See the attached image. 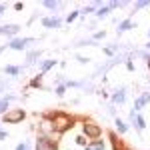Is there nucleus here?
I'll return each instance as SVG.
<instances>
[{
  "instance_id": "obj_30",
  "label": "nucleus",
  "mask_w": 150,
  "mask_h": 150,
  "mask_svg": "<svg viewBox=\"0 0 150 150\" xmlns=\"http://www.w3.org/2000/svg\"><path fill=\"white\" fill-rule=\"evenodd\" d=\"M124 66H126V70H128V72H134V70H136V64H134V62H132V58H130V60H126V62H124Z\"/></svg>"
},
{
  "instance_id": "obj_28",
  "label": "nucleus",
  "mask_w": 150,
  "mask_h": 150,
  "mask_svg": "<svg viewBox=\"0 0 150 150\" xmlns=\"http://www.w3.org/2000/svg\"><path fill=\"white\" fill-rule=\"evenodd\" d=\"M102 38H106V30H96V32H92L94 42H98V40H102Z\"/></svg>"
},
{
  "instance_id": "obj_2",
  "label": "nucleus",
  "mask_w": 150,
  "mask_h": 150,
  "mask_svg": "<svg viewBox=\"0 0 150 150\" xmlns=\"http://www.w3.org/2000/svg\"><path fill=\"white\" fill-rule=\"evenodd\" d=\"M36 128H38V134H40V136H48V138L60 140V134L54 130V122H52V116H50V112H46V114H40Z\"/></svg>"
},
{
  "instance_id": "obj_35",
  "label": "nucleus",
  "mask_w": 150,
  "mask_h": 150,
  "mask_svg": "<svg viewBox=\"0 0 150 150\" xmlns=\"http://www.w3.org/2000/svg\"><path fill=\"white\" fill-rule=\"evenodd\" d=\"M6 8H8V6H6V4H2V2H0V16H2V14H4V12H6Z\"/></svg>"
},
{
  "instance_id": "obj_5",
  "label": "nucleus",
  "mask_w": 150,
  "mask_h": 150,
  "mask_svg": "<svg viewBox=\"0 0 150 150\" xmlns=\"http://www.w3.org/2000/svg\"><path fill=\"white\" fill-rule=\"evenodd\" d=\"M26 120V110L24 108H10L6 114L2 116L4 124H22Z\"/></svg>"
},
{
  "instance_id": "obj_41",
  "label": "nucleus",
  "mask_w": 150,
  "mask_h": 150,
  "mask_svg": "<svg viewBox=\"0 0 150 150\" xmlns=\"http://www.w3.org/2000/svg\"><path fill=\"white\" fill-rule=\"evenodd\" d=\"M148 40H150V28H148Z\"/></svg>"
},
{
  "instance_id": "obj_13",
  "label": "nucleus",
  "mask_w": 150,
  "mask_h": 150,
  "mask_svg": "<svg viewBox=\"0 0 150 150\" xmlns=\"http://www.w3.org/2000/svg\"><path fill=\"white\" fill-rule=\"evenodd\" d=\"M42 6L48 12H52V16H58V10L66 6V2H56V0H42Z\"/></svg>"
},
{
  "instance_id": "obj_4",
  "label": "nucleus",
  "mask_w": 150,
  "mask_h": 150,
  "mask_svg": "<svg viewBox=\"0 0 150 150\" xmlns=\"http://www.w3.org/2000/svg\"><path fill=\"white\" fill-rule=\"evenodd\" d=\"M34 42H38V40L36 38H30V36H16V38H10L8 40L6 46L10 48V50H16V52H28Z\"/></svg>"
},
{
  "instance_id": "obj_21",
  "label": "nucleus",
  "mask_w": 150,
  "mask_h": 150,
  "mask_svg": "<svg viewBox=\"0 0 150 150\" xmlns=\"http://www.w3.org/2000/svg\"><path fill=\"white\" fill-rule=\"evenodd\" d=\"M78 16H80V10H70L68 14L64 16V22H66V24H72L76 18H78Z\"/></svg>"
},
{
  "instance_id": "obj_26",
  "label": "nucleus",
  "mask_w": 150,
  "mask_h": 150,
  "mask_svg": "<svg viewBox=\"0 0 150 150\" xmlns=\"http://www.w3.org/2000/svg\"><path fill=\"white\" fill-rule=\"evenodd\" d=\"M66 90H68V88H66L64 84H58V86H54V94H56L58 98H64V94H66Z\"/></svg>"
},
{
  "instance_id": "obj_11",
  "label": "nucleus",
  "mask_w": 150,
  "mask_h": 150,
  "mask_svg": "<svg viewBox=\"0 0 150 150\" xmlns=\"http://www.w3.org/2000/svg\"><path fill=\"white\" fill-rule=\"evenodd\" d=\"M110 102L114 104V106H122V104H126V86L114 88L112 94H110Z\"/></svg>"
},
{
  "instance_id": "obj_24",
  "label": "nucleus",
  "mask_w": 150,
  "mask_h": 150,
  "mask_svg": "<svg viewBox=\"0 0 150 150\" xmlns=\"http://www.w3.org/2000/svg\"><path fill=\"white\" fill-rule=\"evenodd\" d=\"M74 142H76V144H78V146H82V148H86V146H88V144H90V140L86 138V136H84V134H78V136H76V138H74Z\"/></svg>"
},
{
  "instance_id": "obj_38",
  "label": "nucleus",
  "mask_w": 150,
  "mask_h": 150,
  "mask_svg": "<svg viewBox=\"0 0 150 150\" xmlns=\"http://www.w3.org/2000/svg\"><path fill=\"white\" fill-rule=\"evenodd\" d=\"M84 150H96V148H92V146H90V144H88V146H86V148Z\"/></svg>"
},
{
  "instance_id": "obj_1",
  "label": "nucleus",
  "mask_w": 150,
  "mask_h": 150,
  "mask_svg": "<svg viewBox=\"0 0 150 150\" xmlns=\"http://www.w3.org/2000/svg\"><path fill=\"white\" fill-rule=\"evenodd\" d=\"M50 116H52V122H54V130L60 136L66 134L68 130H72L76 124V118L70 112H64V110H54V112H50Z\"/></svg>"
},
{
  "instance_id": "obj_18",
  "label": "nucleus",
  "mask_w": 150,
  "mask_h": 150,
  "mask_svg": "<svg viewBox=\"0 0 150 150\" xmlns=\"http://www.w3.org/2000/svg\"><path fill=\"white\" fill-rule=\"evenodd\" d=\"M24 66H16V64H6L4 68H2V72L6 74V76H18V74H22L24 72Z\"/></svg>"
},
{
  "instance_id": "obj_32",
  "label": "nucleus",
  "mask_w": 150,
  "mask_h": 150,
  "mask_svg": "<svg viewBox=\"0 0 150 150\" xmlns=\"http://www.w3.org/2000/svg\"><path fill=\"white\" fill-rule=\"evenodd\" d=\"M108 8L114 12L116 8H120V0H112V2H108Z\"/></svg>"
},
{
  "instance_id": "obj_6",
  "label": "nucleus",
  "mask_w": 150,
  "mask_h": 150,
  "mask_svg": "<svg viewBox=\"0 0 150 150\" xmlns=\"http://www.w3.org/2000/svg\"><path fill=\"white\" fill-rule=\"evenodd\" d=\"M128 126H132L136 132H144L146 130V118L140 114V112H134L132 108H130V112H128Z\"/></svg>"
},
{
  "instance_id": "obj_40",
  "label": "nucleus",
  "mask_w": 150,
  "mask_h": 150,
  "mask_svg": "<svg viewBox=\"0 0 150 150\" xmlns=\"http://www.w3.org/2000/svg\"><path fill=\"white\" fill-rule=\"evenodd\" d=\"M122 150H134V148H132V146H124Z\"/></svg>"
},
{
  "instance_id": "obj_37",
  "label": "nucleus",
  "mask_w": 150,
  "mask_h": 150,
  "mask_svg": "<svg viewBox=\"0 0 150 150\" xmlns=\"http://www.w3.org/2000/svg\"><path fill=\"white\" fill-rule=\"evenodd\" d=\"M6 48H8V46H6V44H4V46H0V54H2V52H4Z\"/></svg>"
},
{
  "instance_id": "obj_27",
  "label": "nucleus",
  "mask_w": 150,
  "mask_h": 150,
  "mask_svg": "<svg viewBox=\"0 0 150 150\" xmlns=\"http://www.w3.org/2000/svg\"><path fill=\"white\" fill-rule=\"evenodd\" d=\"M90 146H92V148H96V150H104V148H106V144H104V140H102V138L92 140V142H90Z\"/></svg>"
},
{
  "instance_id": "obj_12",
  "label": "nucleus",
  "mask_w": 150,
  "mask_h": 150,
  "mask_svg": "<svg viewBox=\"0 0 150 150\" xmlns=\"http://www.w3.org/2000/svg\"><path fill=\"white\" fill-rule=\"evenodd\" d=\"M40 56H42V50H38V48H30L28 52H26V62H24V68H30V66H34L40 62Z\"/></svg>"
},
{
  "instance_id": "obj_8",
  "label": "nucleus",
  "mask_w": 150,
  "mask_h": 150,
  "mask_svg": "<svg viewBox=\"0 0 150 150\" xmlns=\"http://www.w3.org/2000/svg\"><path fill=\"white\" fill-rule=\"evenodd\" d=\"M40 24L46 28V30H58V28H62V24H64V18L62 16H42L40 18Z\"/></svg>"
},
{
  "instance_id": "obj_22",
  "label": "nucleus",
  "mask_w": 150,
  "mask_h": 150,
  "mask_svg": "<svg viewBox=\"0 0 150 150\" xmlns=\"http://www.w3.org/2000/svg\"><path fill=\"white\" fill-rule=\"evenodd\" d=\"M8 110H10V100H6V98L2 96V98H0V116H4Z\"/></svg>"
},
{
  "instance_id": "obj_25",
  "label": "nucleus",
  "mask_w": 150,
  "mask_h": 150,
  "mask_svg": "<svg viewBox=\"0 0 150 150\" xmlns=\"http://www.w3.org/2000/svg\"><path fill=\"white\" fill-rule=\"evenodd\" d=\"M142 8H150V0H138V2H134V10H142Z\"/></svg>"
},
{
  "instance_id": "obj_39",
  "label": "nucleus",
  "mask_w": 150,
  "mask_h": 150,
  "mask_svg": "<svg viewBox=\"0 0 150 150\" xmlns=\"http://www.w3.org/2000/svg\"><path fill=\"white\" fill-rule=\"evenodd\" d=\"M146 66H148V72H150V58L146 60Z\"/></svg>"
},
{
  "instance_id": "obj_33",
  "label": "nucleus",
  "mask_w": 150,
  "mask_h": 150,
  "mask_svg": "<svg viewBox=\"0 0 150 150\" xmlns=\"http://www.w3.org/2000/svg\"><path fill=\"white\" fill-rule=\"evenodd\" d=\"M14 10H16V12H22L24 10V2H14Z\"/></svg>"
},
{
  "instance_id": "obj_9",
  "label": "nucleus",
  "mask_w": 150,
  "mask_h": 150,
  "mask_svg": "<svg viewBox=\"0 0 150 150\" xmlns=\"http://www.w3.org/2000/svg\"><path fill=\"white\" fill-rule=\"evenodd\" d=\"M150 104V90H144V92H140L136 98H134V104H132V110L134 112H142L146 106Z\"/></svg>"
},
{
  "instance_id": "obj_19",
  "label": "nucleus",
  "mask_w": 150,
  "mask_h": 150,
  "mask_svg": "<svg viewBox=\"0 0 150 150\" xmlns=\"http://www.w3.org/2000/svg\"><path fill=\"white\" fill-rule=\"evenodd\" d=\"M110 14H112V10L108 8V4H102V6H98V10H96V14H94V18H96V20H106Z\"/></svg>"
},
{
  "instance_id": "obj_15",
  "label": "nucleus",
  "mask_w": 150,
  "mask_h": 150,
  "mask_svg": "<svg viewBox=\"0 0 150 150\" xmlns=\"http://www.w3.org/2000/svg\"><path fill=\"white\" fill-rule=\"evenodd\" d=\"M56 64H58L56 58H44V60H40V62H38V68H40V72H42V74H46L48 70H52Z\"/></svg>"
},
{
  "instance_id": "obj_31",
  "label": "nucleus",
  "mask_w": 150,
  "mask_h": 150,
  "mask_svg": "<svg viewBox=\"0 0 150 150\" xmlns=\"http://www.w3.org/2000/svg\"><path fill=\"white\" fill-rule=\"evenodd\" d=\"M102 52L106 54V56H110V58H114V56H116V52H114V50H112L110 46H104V48H102Z\"/></svg>"
},
{
  "instance_id": "obj_23",
  "label": "nucleus",
  "mask_w": 150,
  "mask_h": 150,
  "mask_svg": "<svg viewBox=\"0 0 150 150\" xmlns=\"http://www.w3.org/2000/svg\"><path fill=\"white\" fill-rule=\"evenodd\" d=\"M104 110H106V114H108V116H112V118H116V116H118V108H116V106H114L112 102H108V104H106V108H104Z\"/></svg>"
},
{
  "instance_id": "obj_20",
  "label": "nucleus",
  "mask_w": 150,
  "mask_h": 150,
  "mask_svg": "<svg viewBox=\"0 0 150 150\" xmlns=\"http://www.w3.org/2000/svg\"><path fill=\"white\" fill-rule=\"evenodd\" d=\"M110 140H112V148H114V150H122L124 146H126V144H122V140L118 138V134H116V132L110 134Z\"/></svg>"
},
{
  "instance_id": "obj_3",
  "label": "nucleus",
  "mask_w": 150,
  "mask_h": 150,
  "mask_svg": "<svg viewBox=\"0 0 150 150\" xmlns=\"http://www.w3.org/2000/svg\"><path fill=\"white\" fill-rule=\"evenodd\" d=\"M82 134L90 142L102 138V124H98L96 120H90V118H84L82 120Z\"/></svg>"
},
{
  "instance_id": "obj_7",
  "label": "nucleus",
  "mask_w": 150,
  "mask_h": 150,
  "mask_svg": "<svg viewBox=\"0 0 150 150\" xmlns=\"http://www.w3.org/2000/svg\"><path fill=\"white\" fill-rule=\"evenodd\" d=\"M34 150H60V148H58V140L38 134L36 136V142H34Z\"/></svg>"
},
{
  "instance_id": "obj_17",
  "label": "nucleus",
  "mask_w": 150,
  "mask_h": 150,
  "mask_svg": "<svg viewBox=\"0 0 150 150\" xmlns=\"http://www.w3.org/2000/svg\"><path fill=\"white\" fill-rule=\"evenodd\" d=\"M42 80H44V74H42V72H38V74H34V76L30 78V82H28V86H26V88H38V90H42V88H44Z\"/></svg>"
},
{
  "instance_id": "obj_14",
  "label": "nucleus",
  "mask_w": 150,
  "mask_h": 150,
  "mask_svg": "<svg viewBox=\"0 0 150 150\" xmlns=\"http://www.w3.org/2000/svg\"><path fill=\"white\" fill-rule=\"evenodd\" d=\"M132 28H136V22H134L132 18H124V20H120V22L116 24V34L120 36L122 32H128V30H132Z\"/></svg>"
},
{
  "instance_id": "obj_34",
  "label": "nucleus",
  "mask_w": 150,
  "mask_h": 150,
  "mask_svg": "<svg viewBox=\"0 0 150 150\" xmlns=\"http://www.w3.org/2000/svg\"><path fill=\"white\" fill-rule=\"evenodd\" d=\"M6 138H8V132L4 128H0V140H6Z\"/></svg>"
},
{
  "instance_id": "obj_16",
  "label": "nucleus",
  "mask_w": 150,
  "mask_h": 150,
  "mask_svg": "<svg viewBox=\"0 0 150 150\" xmlns=\"http://www.w3.org/2000/svg\"><path fill=\"white\" fill-rule=\"evenodd\" d=\"M114 130H116V134L124 136L128 130H130V126H128V122H124L122 118H118V116H116V118H114Z\"/></svg>"
},
{
  "instance_id": "obj_29",
  "label": "nucleus",
  "mask_w": 150,
  "mask_h": 150,
  "mask_svg": "<svg viewBox=\"0 0 150 150\" xmlns=\"http://www.w3.org/2000/svg\"><path fill=\"white\" fill-rule=\"evenodd\" d=\"M90 60H92V58H88V56H82V54H76V62H78V64H82V66H84V64H88Z\"/></svg>"
},
{
  "instance_id": "obj_36",
  "label": "nucleus",
  "mask_w": 150,
  "mask_h": 150,
  "mask_svg": "<svg viewBox=\"0 0 150 150\" xmlns=\"http://www.w3.org/2000/svg\"><path fill=\"white\" fill-rule=\"evenodd\" d=\"M70 104H72V106H78V104H80V98H72Z\"/></svg>"
},
{
  "instance_id": "obj_10",
  "label": "nucleus",
  "mask_w": 150,
  "mask_h": 150,
  "mask_svg": "<svg viewBox=\"0 0 150 150\" xmlns=\"http://www.w3.org/2000/svg\"><path fill=\"white\" fill-rule=\"evenodd\" d=\"M20 24H16V22H12V24H2L0 26V36H6L8 40L10 38H16L18 36V32H20Z\"/></svg>"
}]
</instances>
